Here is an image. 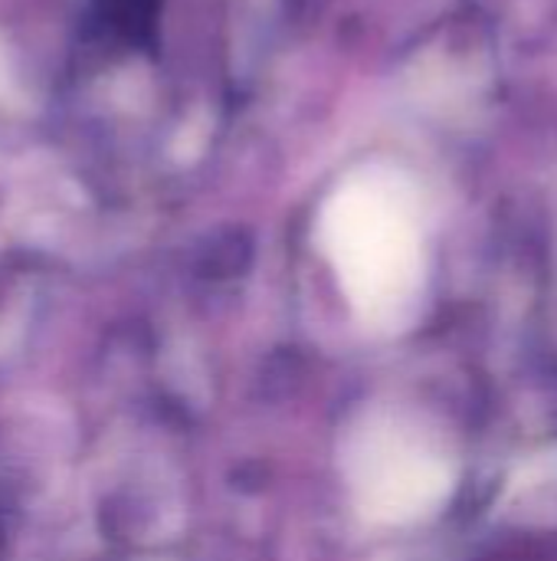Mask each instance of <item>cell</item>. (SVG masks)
Returning a JSON list of instances; mask_svg holds the SVG:
<instances>
[{
	"mask_svg": "<svg viewBox=\"0 0 557 561\" xmlns=\"http://www.w3.org/2000/svg\"><path fill=\"white\" fill-rule=\"evenodd\" d=\"M318 243L368 329L401 332L414 322L427 250L420 194L407 174L384 164L348 174L322 207Z\"/></svg>",
	"mask_w": 557,
	"mask_h": 561,
	"instance_id": "obj_1",
	"label": "cell"
},
{
	"mask_svg": "<svg viewBox=\"0 0 557 561\" xmlns=\"http://www.w3.org/2000/svg\"><path fill=\"white\" fill-rule=\"evenodd\" d=\"M345 480L361 519L404 526L437 513L453 490V460L420 424L368 414L345 444Z\"/></svg>",
	"mask_w": 557,
	"mask_h": 561,
	"instance_id": "obj_2",
	"label": "cell"
}]
</instances>
